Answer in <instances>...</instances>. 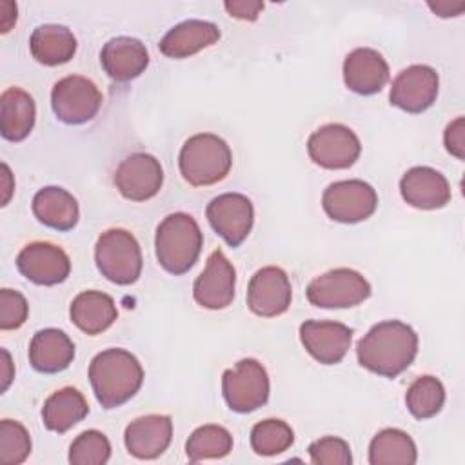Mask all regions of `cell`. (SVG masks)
Here are the masks:
<instances>
[{
    "label": "cell",
    "mask_w": 465,
    "mask_h": 465,
    "mask_svg": "<svg viewBox=\"0 0 465 465\" xmlns=\"http://www.w3.org/2000/svg\"><path fill=\"white\" fill-rule=\"evenodd\" d=\"M416 352L418 334L400 320L372 325L356 347L360 365L385 378L400 376L414 361Z\"/></svg>",
    "instance_id": "cell-1"
},
{
    "label": "cell",
    "mask_w": 465,
    "mask_h": 465,
    "mask_svg": "<svg viewBox=\"0 0 465 465\" xmlns=\"http://www.w3.org/2000/svg\"><path fill=\"white\" fill-rule=\"evenodd\" d=\"M89 381L104 409H116L129 401L142 387L143 369L125 349H105L89 363Z\"/></svg>",
    "instance_id": "cell-2"
},
{
    "label": "cell",
    "mask_w": 465,
    "mask_h": 465,
    "mask_svg": "<svg viewBox=\"0 0 465 465\" xmlns=\"http://www.w3.org/2000/svg\"><path fill=\"white\" fill-rule=\"evenodd\" d=\"M203 234L187 213L167 214L156 227L154 247L158 263L171 274H185L198 260Z\"/></svg>",
    "instance_id": "cell-3"
},
{
    "label": "cell",
    "mask_w": 465,
    "mask_h": 465,
    "mask_svg": "<svg viewBox=\"0 0 465 465\" xmlns=\"http://www.w3.org/2000/svg\"><path fill=\"white\" fill-rule=\"evenodd\" d=\"M178 165L183 180L194 187L222 182L232 165V153L227 142L213 133H200L185 140L180 149Z\"/></svg>",
    "instance_id": "cell-4"
},
{
    "label": "cell",
    "mask_w": 465,
    "mask_h": 465,
    "mask_svg": "<svg viewBox=\"0 0 465 465\" xmlns=\"http://www.w3.org/2000/svg\"><path fill=\"white\" fill-rule=\"evenodd\" d=\"M96 267L109 282L131 285L142 274V251L136 238L125 229H109L94 247Z\"/></svg>",
    "instance_id": "cell-5"
},
{
    "label": "cell",
    "mask_w": 465,
    "mask_h": 465,
    "mask_svg": "<svg viewBox=\"0 0 465 465\" xmlns=\"http://www.w3.org/2000/svg\"><path fill=\"white\" fill-rule=\"evenodd\" d=\"M222 392L231 411L247 414L269 400V376L265 367L252 360L243 358L234 369H227L222 376Z\"/></svg>",
    "instance_id": "cell-6"
},
{
    "label": "cell",
    "mask_w": 465,
    "mask_h": 465,
    "mask_svg": "<svg viewBox=\"0 0 465 465\" xmlns=\"http://www.w3.org/2000/svg\"><path fill=\"white\" fill-rule=\"evenodd\" d=\"M305 292L314 307L347 309L365 302L371 296V285L358 271L340 267L316 276Z\"/></svg>",
    "instance_id": "cell-7"
},
{
    "label": "cell",
    "mask_w": 465,
    "mask_h": 465,
    "mask_svg": "<svg viewBox=\"0 0 465 465\" xmlns=\"http://www.w3.org/2000/svg\"><path fill=\"white\" fill-rule=\"evenodd\" d=\"M102 105V93L85 76L71 74L58 80L51 91L54 116L67 125H80L96 116Z\"/></svg>",
    "instance_id": "cell-8"
},
{
    "label": "cell",
    "mask_w": 465,
    "mask_h": 465,
    "mask_svg": "<svg viewBox=\"0 0 465 465\" xmlns=\"http://www.w3.org/2000/svg\"><path fill=\"white\" fill-rule=\"evenodd\" d=\"M322 205L331 220L358 223L374 214L378 194L374 187L363 180H340L323 191Z\"/></svg>",
    "instance_id": "cell-9"
},
{
    "label": "cell",
    "mask_w": 465,
    "mask_h": 465,
    "mask_svg": "<svg viewBox=\"0 0 465 465\" xmlns=\"http://www.w3.org/2000/svg\"><path fill=\"white\" fill-rule=\"evenodd\" d=\"M311 160L323 169H349L361 153L360 138L343 124H327L307 140Z\"/></svg>",
    "instance_id": "cell-10"
},
{
    "label": "cell",
    "mask_w": 465,
    "mask_h": 465,
    "mask_svg": "<svg viewBox=\"0 0 465 465\" xmlns=\"http://www.w3.org/2000/svg\"><path fill=\"white\" fill-rule=\"evenodd\" d=\"M211 227L231 245L238 247L249 236L254 222V207L245 194L223 193L213 198L205 209Z\"/></svg>",
    "instance_id": "cell-11"
},
{
    "label": "cell",
    "mask_w": 465,
    "mask_h": 465,
    "mask_svg": "<svg viewBox=\"0 0 465 465\" xmlns=\"http://www.w3.org/2000/svg\"><path fill=\"white\" fill-rule=\"evenodd\" d=\"M440 78L430 65L414 64L392 80L389 100L401 111L418 114L427 111L438 96Z\"/></svg>",
    "instance_id": "cell-12"
},
{
    "label": "cell",
    "mask_w": 465,
    "mask_h": 465,
    "mask_svg": "<svg viewBox=\"0 0 465 465\" xmlns=\"http://www.w3.org/2000/svg\"><path fill=\"white\" fill-rule=\"evenodd\" d=\"M163 183V169L149 153H133L114 171V185L133 202H145L158 194Z\"/></svg>",
    "instance_id": "cell-13"
},
{
    "label": "cell",
    "mask_w": 465,
    "mask_h": 465,
    "mask_svg": "<svg viewBox=\"0 0 465 465\" xmlns=\"http://www.w3.org/2000/svg\"><path fill=\"white\" fill-rule=\"evenodd\" d=\"M291 300L292 289L283 269L267 265L252 274L247 289V305L256 316H280L289 309Z\"/></svg>",
    "instance_id": "cell-14"
},
{
    "label": "cell",
    "mask_w": 465,
    "mask_h": 465,
    "mask_svg": "<svg viewBox=\"0 0 465 465\" xmlns=\"http://www.w3.org/2000/svg\"><path fill=\"white\" fill-rule=\"evenodd\" d=\"M16 267L36 285H56L67 280L71 260L67 252L49 242L27 243L16 256Z\"/></svg>",
    "instance_id": "cell-15"
},
{
    "label": "cell",
    "mask_w": 465,
    "mask_h": 465,
    "mask_svg": "<svg viewBox=\"0 0 465 465\" xmlns=\"http://www.w3.org/2000/svg\"><path fill=\"white\" fill-rule=\"evenodd\" d=\"M236 271L227 256L216 249L209 254L205 269L194 280L193 298L198 305L218 311L225 309L234 300Z\"/></svg>",
    "instance_id": "cell-16"
},
{
    "label": "cell",
    "mask_w": 465,
    "mask_h": 465,
    "mask_svg": "<svg viewBox=\"0 0 465 465\" xmlns=\"http://www.w3.org/2000/svg\"><path fill=\"white\" fill-rule=\"evenodd\" d=\"M300 340L316 361L334 365L347 354L352 341V329L340 322L307 320L300 325Z\"/></svg>",
    "instance_id": "cell-17"
},
{
    "label": "cell",
    "mask_w": 465,
    "mask_h": 465,
    "mask_svg": "<svg viewBox=\"0 0 465 465\" xmlns=\"http://www.w3.org/2000/svg\"><path fill=\"white\" fill-rule=\"evenodd\" d=\"M400 193L409 205L423 211L441 209L450 200L447 178L440 171L425 165L412 167L401 176Z\"/></svg>",
    "instance_id": "cell-18"
},
{
    "label": "cell",
    "mask_w": 465,
    "mask_h": 465,
    "mask_svg": "<svg viewBox=\"0 0 465 465\" xmlns=\"http://www.w3.org/2000/svg\"><path fill=\"white\" fill-rule=\"evenodd\" d=\"M173 438V421L167 414H147L136 418L125 427L124 441L138 460H154L162 456Z\"/></svg>",
    "instance_id": "cell-19"
},
{
    "label": "cell",
    "mask_w": 465,
    "mask_h": 465,
    "mask_svg": "<svg viewBox=\"0 0 465 465\" xmlns=\"http://www.w3.org/2000/svg\"><path fill=\"white\" fill-rule=\"evenodd\" d=\"M389 80V64L371 47H358L343 60V82L356 94L380 93Z\"/></svg>",
    "instance_id": "cell-20"
},
{
    "label": "cell",
    "mask_w": 465,
    "mask_h": 465,
    "mask_svg": "<svg viewBox=\"0 0 465 465\" xmlns=\"http://www.w3.org/2000/svg\"><path fill=\"white\" fill-rule=\"evenodd\" d=\"M100 64L109 78L129 82L138 78L149 65L145 45L133 36H114L100 51Z\"/></svg>",
    "instance_id": "cell-21"
},
{
    "label": "cell",
    "mask_w": 465,
    "mask_h": 465,
    "mask_svg": "<svg viewBox=\"0 0 465 465\" xmlns=\"http://www.w3.org/2000/svg\"><path fill=\"white\" fill-rule=\"evenodd\" d=\"M218 40H220V29L216 24L191 18L171 27L160 40L158 47H160V53L169 58H187L216 44Z\"/></svg>",
    "instance_id": "cell-22"
},
{
    "label": "cell",
    "mask_w": 465,
    "mask_h": 465,
    "mask_svg": "<svg viewBox=\"0 0 465 465\" xmlns=\"http://www.w3.org/2000/svg\"><path fill=\"white\" fill-rule=\"evenodd\" d=\"M74 360V343L60 329H42L29 343V363L44 374L65 371Z\"/></svg>",
    "instance_id": "cell-23"
},
{
    "label": "cell",
    "mask_w": 465,
    "mask_h": 465,
    "mask_svg": "<svg viewBox=\"0 0 465 465\" xmlns=\"http://www.w3.org/2000/svg\"><path fill=\"white\" fill-rule=\"evenodd\" d=\"M36 107L33 96L20 89L9 87L0 96V133L9 142H22L35 127Z\"/></svg>",
    "instance_id": "cell-24"
},
{
    "label": "cell",
    "mask_w": 465,
    "mask_h": 465,
    "mask_svg": "<svg viewBox=\"0 0 465 465\" xmlns=\"http://www.w3.org/2000/svg\"><path fill=\"white\" fill-rule=\"evenodd\" d=\"M71 322L85 334L94 336L107 331L118 318L114 300L100 291H84L71 302Z\"/></svg>",
    "instance_id": "cell-25"
},
{
    "label": "cell",
    "mask_w": 465,
    "mask_h": 465,
    "mask_svg": "<svg viewBox=\"0 0 465 465\" xmlns=\"http://www.w3.org/2000/svg\"><path fill=\"white\" fill-rule=\"evenodd\" d=\"M33 213L40 223L56 231H71L80 218L76 198L64 187H44L33 198Z\"/></svg>",
    "instance_id": "cell-26"
},
{
    "label": "cell",
    "mask_w": 465,
    "mask_h": 465,
    "mask_svg": "<svg viewBox=\"0 0 465 465\" xmlns=\"http://www.w3.org/2000/svg\"><path fill=\"white\" fill-rule=\"evenodd\" d=\"M29 49L36 62L44 65H60L74 56L76 38L65 25L44 24L31 33Z\"/></svg>",
    "instance_id": "cell-27"
},
{
    "label": "cell",
    "mask_w": 465,
    "mask_h": 465,
    "mask_svg": "<svg viewBox=\"0 0 465 465\" xmlns=\"http://www.w3.org/2000/svg\"><path fill=\"white\" fill-rule=\"evenodd\" d=\"M89 412V405L84 394L74 387H64L54 391L44 403L42 420L53 432H65L82 421Z\"/></svg>",
    "instance_id": "cell-28"
},
{
    "label": "cell",
    "mask_w": 465,
    "mask_h": 465,
    "mask_svg": "<svg viewBox=\"0 0 465 465\" xmlns=\"http://www.w3.org/2000/svg\"><path fill=\"white\" fill-rule=\"evenodd\" d=\"M418 460L414 440L400 429L380 430L369 445L371 465H412Z\"/></svg>",
    "instance_id": "cell-29"
},
{
    "label": "cell",
    "mask_w": 465,
    "mask_h": 465,
    "mask_svg": "<svg viewBox=\"0 0 465 465\" xmlns=\"http://www.w3.org/2000/svg\"><path fill=\"white\" fill-rule=\"evenodd\" d=\"M232 450V436L222 425L198 427L185 443V454L189 461L220 460Z\"/></svg>",
    "instance_id": "cell-30"
},
{
    "label": "cell",
    "mask_w": 465,
    "mask_h": 465,
    "mask_svg": "<svg viewBox=\"0 0 465 465\" xmlns=\"http://www.w3.org/2000/svg\"><path fill=\"white\" fill-rule=\"evenodd\" d=\"M405 403L409 412L418 420H427L436 416L445 403V389L441 381L434 376L416 378L405 394Z\"/></svg>",
    "instance_id": "cell-31"
},
{
    "label": "cell",
    "mask_w": 465,
    "mask_h": 465,
    "mask_svg": "<svg viewBox=\"0 0 465 465\" xmlns=\"http://www.w3.org/2000/svg\"><path fill=\"white\" fill-rule=\"evenodd\" d=\"M294 441L292 429L283 420H263L251 430V447L260 456H276L285 452Z\"/></svg>",
    "instance_id": "cell-32"
},
{
    "label": "cell",
    "mask_w": 465,
    "mask_h": 465,
    "mask_svg": "<svg viewBox=\"0 0 465 465\" xmlns=\"http://www.w3.org/2000/svg\"><path fill=\"white\" fill-rule=\"evenodd\" d=\"M111 458V443L100 430H85L76 436L69 449L73 465H104Z\"/></svg>",
    "instance_id": "cell-33"
},
{
    "label": "cell",
    "mask_w": 465,
    "mask_h": 465,
    "mask_svg": "<svg viewBox=\"0 0 465 465\" xmlns=\"http://www.w3.org/2000/svg\"><path fill=\"white\" fill-rule=\"evenodd\" d=\"M31 452V436L27 429L15 420L0 421V463L18 465Z\"/></svg>",
    "instance_id": "cell-34"
},
{
    "label": "cell",
    "mask_w": 465,
    "mask_h": 465,
    "mask_svg": "<svg viewBox=\"0 0 465 465\" xmlns=\"http://www.w3.org/2000/svg\"><path fill=\"white\" fill-rule=\"evenodd\" d=\"M309 456L314 465H351V447L345 440L325 436L309 445Z\"/></svg>",
    "instance_id": "cell-35"
},
{
    "label": "cell",
    "mask_w": 465,
    "mask_h": 465,
    "mask_svg": "<svg viewBox=\"0 0 465 465\" xmlns=\"http://www.w3.org/2000/svg\"><path fill=\"white\" fill-rule=\"evenodd\" d=\"M29 312L27 300L24 294L13 289L0 291V329L13 331L25 323Z\"/></svg>",
    "instance_id": "cell-36"
},
{
    "label": "cell",
    "mask_w": 465,
    "mask_h": 465,
    "mask_svg": "<svg viewBox=\"0 0 465 465\" xmlns=\"http://www.w3.org/2000/svg\"><path fill=\"white\" fill-rule=\"evenodd\" d=\"M443 143H445V149L452 156H456L458 160L465 158V120H463V116H458L445 127Z\"/></svg>",
    "instance_id": "cell-37"
},
{
    "label": "cell",
    "mask_w": 465,
    "mask_h": 465,
    "mask_svg": "<svg viewBox=\"0 0 465 465\" xmlns=\"http://www.w3.org/2000/svg\"><path fill=\"white\" fill-rule=\"evenodd\" d=\"M223 7L231 16H234L238 20L254 22L258 18V15L263 11V2H260V0H232V2H225Z\"/></svg>",
    "instance_id": "cell-38"
},
{
    "label": "cell",
    "mask_w": 465,
    "mask_h": 465,
    "mask_svg": "<svg viewBox=\"0 0 465 465\" xmlns=\"http://www.w3.org/2000/svg\"><path fill=\"white\" fill-rule=\"evenodd\" d=\"M429 7L441 18H449V16H458L463 9H465V2H449V0H441V2H429Z\"/></svg>",
    "instance_id": "cell-39"
},
{
    "label": "cell",
    "mask_w": 465,
    "mask_h": 465,
    "mask_svg": "<svg viewBox=\"0 0 465 465\" xmlns=\"http://www.w3.org/2000/svg\"><path fill=\"white\" fill-rule=\"evenodd\" d=\"M16 22V4L0 2V31L7 33Z\"/></svg>",
    "instance_id": "cell-40"
},
{
    "label": "cell",
    "mask_w": 465,
    "mask_h": 465,
    "mask_svg": "<svg viewBox=\"0 0 465 465\" xmlns=\"http://www.w3.org/2000/svg\"><path fill=\"white\" fill-rule=\"evenodd\" d=\"M0 354H2V387L0 389H2V392H5L9 383H11V380H13V376H15V371H13V363H11L9 352L5 349H2Z\"/></svg>",
    "instance_id": "cell-41"
},
{
    "label": "cell",
    "mask_w": 465,
    "mask_h": 465,
    "mask_svg": "<svg viewBox=\"0 0 465 465\" xmlns=\"http://www.w3.org/2000/svg\"><path fill=\"white\" fill-rule=\"evenodd\" d=\"M13 189H15V183H13V174L7 167V163H2V205H7L11 194H13Z\"/></svg>",
    "instance_id": "cell-42"
}]
</instances>
